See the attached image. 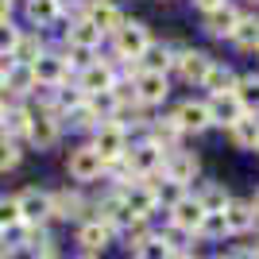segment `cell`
I'll return each instance as SVG.
<instances>
[{
	"instance_id": "6da1fadb",
	"label": "cell",
	"mask_w": 259,
	"mask_h": 259,
	"mask_svg": "<svg viewBox=\"0 0 259 259\" xmlns=\"http://www.w3.org/2000/svg\"><path fill=\"white\" fill-rule=\"evenodd\" d=\"M116 81H120L116 58H93V62H85V66L74 74V85L81 89L85 97H93V93H108Z\"/></svg>"
},
{
	"instance_id": "7a4b0ae2",
	"label": "cell",
	"mask_w": 259,
	"mask_h": 259,
	"mask_svg": "<svg viewBox=\"0 0 259 259\" xmlns=\"http://www.w3.org/2000/svg\"><path fill=\"white\" fill-rule=\"evenodd\" d=\"M147 43H151V31H147L143 20H124L112 31V54H116V62H136L147 51Z\"/></svg>"
},
{
	"instance_id": "3957f363",
	"label": "cell",
	"mask_w": 259,
	"mask_h": 259,
	"mask_svg": "<svg viewBox=\"0 0 259 259\" xmlns=\"http://www.w3.org/2000/svg\"><path fill=\"white\" fill-rule=\"evenodd\" d=\"M89 147L101 155V162L124 159V151H128V132L120 128L116 120H101L97 132H93V143H89Z\"/></svg>"
},
{
	"instance_id": "277c9868",
	"label": "cell",
	"mask_w": 259,
	"mask_h": 259,
	"mask_svg": "<svg viewBox=\"0 0 259 259\" xmlns=\"http://www.w3.org/2000/svg\"><path fill=\"white\" fill-rule=\"evenodd\" d=\"M124 162H128V170L136 178H151V174L162 170V147H155L151 140L143 143H128V151H124Z\"/></svg>"
},
{
	"instance_id": "5b68a950",
	"label": "cell",
	"mask_w": 259,
	"mask_h": 259,
	"mask_svg": "<svg viewBox=\"0 0 259 259\" xmlns=\"http://www.w3.org/2000/svg\"><path fill=\"white\" fill-rule=\"evenodd\" d=\"M16 205H20V221L23 225H47V221H51V190L27 186V190L16 194Z\"/></svg>"
},
{
	"instance_id": "8992f818",
	"label": "cell",
	"mask_w": 259,
	"mask_h": 259,
	"mask_svg": "<svg viewBox=\"0 0 259 259\" xmlns=\"http://www.w3.org/2000/svg\"><path fill=\"white\" fill-rule=\"evenodd\" d=\"M62 140V120L58 112H35L31 108V128H27V143L39 147V151H51Z\"/></svg>"
},
{
	"instance_id": "52a82bcc",
	"label": "cell",
	"mask_w": 259,
	"mask_h": 259,
	"mask_svg": "<svg viewBox=\"0 0 259 259\" xmlns=\"http://www.w3.org/2000/svg\"><path fill=\"white\" fill-rule=\"evenodd\" d=\"M89 201L81 197V190H51V221H85Z\"/></svg>"
},
{
	"instance_id": "ba28073f",
	"label": "cell",
	"mask_w": 259,
	"mask_h": 259,
	"mask_svg": "<svg viewBox=\"0 0 259 259\" xmlns=\"http://www.w3.org/2000/svg\"><path fill=\"white\" fill-rule=\"evenodd\" d=\"M209 66H213V58H209L205 51H194V47L174 51V70H178V77L190 81V85H201V81H205Z\"/></svg>"
},
{
	"instance_id": "9c48e42d",
	"label": "cell",
	"mask_w": 259,
	"mask_h": 259,
	"mask_svg": "<svg viewBox=\"0 0 259 259\" xmlns=\"http://www.w3.org/2000/svg\"><path fill=\"white\" fill-rule=\"evenodd\" d=\"M66 170H70V178H74V182H97L101 170H105V162H101V155L93 151L89 143H81V147H74V151H70Z\"/></svg>"
},
{
	"instance_id": "30bf717a",
	"label": "cell",
	"mask_w": 259,
	"mask_h": 259,
	"mask_svg": "<svg viewBox=\"0 0 259 259\" xmlns=\"http://www.w3.org/2000/svg\"><path fill=\"white\" fill-rule=\"evenodd\" d=\"M31 74H35V81H39V85H66V81H70V74H74V70H70V62H66L62 54L58 51H47L43 58H35L31 62Z\"/></svg>"
},
{
	"instance_id": "8fae6325",
	"label": "cell",
	"mask_w": 259,
	"mask_h": 259,
	"mask_svg": "<svg viewBox=\"0 0 259 259\" xmlns=\"http://www.w3.org/2000/svg\"><path fill=\"white\" fill-rule=\"evenodd\" d=\"M132 85H136V101L147 108L162 105L166 101V93H170V81H166V74H155V70H140V74L132 77Z\"/></svg>"
},
{
	"instance_id": "7c38bea8",
	"label": "cell",
	"mask_w": 259,
	"mask_h": 259,
	"mask_svg": "<svg viewBox=\"0 0 259 259\" xmlns=\"http://www.w3.org/2000/svg\"><path fill=\"white\" fill-rule=\"evenodd\" d=\"M112 240H116V228L101 225V221H93V217H85V221L77 225V244H81L85 255H101L105 248H112Z\"/></svg>"
},
{
	"instance_id": "4fadbf2b",
	"label": "cell",
	"mask_w": 259,
	"mask_h": 259,
	"mask_svg": "<svg viewBox=\"0 0 259 259\" xmlns=\"http://www.w3.org/2000/svg\"><path fill=\"white\" fill-rule=\"evenodd\" d=\"M162 178H166V182H178V186L194 182V178H197V155L182 151V147L166 151V155H162Z\"/></svg>"
},
{
	"instance_id": "5bb4252c",
	"label": "cell",
	"mask_w": 259,
	"mask_h": 259,
	"mask_svg": "<svg viewBox=\"0 0 259 259\" xmlns=\"http://www.w3.org/2000/svg\"><path fill=\"white\" fill-rule=\"evenodd\" d=\"M101 39H105V35H101L85 16H74V20L66 23V31H62V47H74V51H85V54L97 51Z\"/></svg>"
},
{
	"instance_id": "9a60e30c",
	"label": "cell",
	"mask_w": 259,
	"mask_h": 259,
	"mask_svg": "<svg viewBox=\"0 0 259 259\" xmlns=\"http://www.w3.org/2000/svg\"><path fill=\"white\" fill-rule=\"evenodd\" d=\"M81 16H85V20L93 23V27H97L101 35H112V31L120 27V23L128 20V16H124V12H120L116 4H112V0H85Z\"/></svg>"
},
{
	"instance_id": "2e32d148",
	"label": "cell",
	"mask_w": 259,
	"mask_h": 259,
	"mask_svg": "<svg viewBox=\"0 0 259 259\" xmlns=\"http://www.w3.org/2000/svg\"><path fill=\"white\" fill-rule=\"evenodd\" d=\"M120 197H124V205H128L132 217H147V221H151V213L159 209L155 190L143 182V178H136V182H128V186H120Z\"/></svg>"
},
{
	"instance_id": "e0dca14e",
	"label": "cell",
	"mask_w": 259,
	"mask_h": 259,
	"mask_svg": "<svg viewBox=\"0 0 259 259\" xmlns=\"http://www.w3.org/2000/svg\"><path fill=\"white\" fill-rule=\"evenodd\" d=\"M166 213H170V225L182 228V232H190V236H197V228H201V221H205V209L197 205V197H190V194H186L182 201H174Z\"/></svg>"
},
{
	"instance_id": "ac0fdd59",
	"label": "cell",
	"mask_w": 259,
	"mask_h": 259,
	"mask_svg": "<svg viewBox=\"0 0 259 259\" xmlns=\"http://www.w3.org/2000/svg\"><path fill=\"white\" fill-rule=\"evenodd\" d=\"M170 116L178 120V128H182V132H205V128H213V116H209L205 101H182Z\"/></svg>"
},
{
	"instance_id": "d6986e66",
	"label": "cell",
	"mask_w": 259,
	"mask_h": 259,
	"mask_svg": "<svg viewBox=\"0 0 259 259\" xmlns=\"http://www.w3.org/2000/svg\"><path fill=\"white\" fill-rule=\"evenodd\" d=\"M27 128H31V105L20 101V105H8L4 108V116H0V132L8 136V140H27Z\"/></svg>"
},
{
	"instance_id": "ffe728a7",
	"label": "cell",
	"mask_w": 259,
	"mask_h": 259,
	"mask_svg": "<svg viewBox=\"0 0 259 259\" xmlns=\"http://www.w3.org/2000/svg\"><path fill=\"white\" fill-rule=\"evenodd\" d=\"M147 140H151L155 147H162V155H166V151L178 147L182 128H178V120H174V116H159V120H151V128H147Z\"/></svg>"
},
{
	"instance_id": "44dd1931",
	"label": "cell",
	"mask_w": 259,
	"mask_h": 259,
	"mask_svg": "<svg viewBox=\"0 0 259 259\" xmlns=\"http://www.w3.org/2000/svg\"><path fill=\"white\" fill-rule=\"evenodd\" d=\"M236 20H240V12L232 8V4H221V8L205 12V35H213V39H232Z\"/></svg>"
},
{
	"instance_id": "7402d4cb",
	"label": "cell",
	"mask_w": 259,
	"mask_h": 259,
	"mask_svg": "<svg viewBox=\"0 0 259 259\" xmlns=\"http://www.w3.org/2000/svg\"><path fill=\"white\" fill-rule=\"evenodd\" d=\"M209 116H213V124H221V128H232L240 116H244V108H240V101L232 97V93H221V97H209Z\"/></svg>"
},
{
	"instance_id": "603a6c76",
	"label": "cell",
	"mask_w": 259,
	"mask_h": 259,
	"mask_svg": "<svg viewBox=\"0 0 259 259\" xmlns=\"http://www.w3.org/2000/svg\"><path fill=\"white\" fill-rule=\"evenodd\" d=\"M47 54V39L39 31H20V43H16V51H12V62L20 66H31L35 58H43Z\"/></svg>"
},
{
	"instance_id": "cb8c5ba5",
	"label": "cell",
	"mask_w": 259,
	"mask_h": 259,
	"mask_svg": "<svg viewBox=\"0 0 259 259\" xmlns=\"http://www.w3.org/2000/svg\"><path fill=\"white\" fill-rule=\"evenodd\" d=\"M225 225H228V236L255 228V209H251V201H228L225 205Z\"/></svg>"
},
{
	"instance_id": "d4e9b609",
	"label": "cell",
	"mask_w": 259,
	"mask_h": 259,
	"mask_svg": "<svg viewBox=\"0 0 259 259\" xmlns=\"http://www.w3.org/2000/svg\"><path fill=\"white\" fill-rule=\"evenodd\" d=\"M136 62L143 66V70H155V74H166V70H170L174 66V47H166V43H147V51L140 54V58H136Z\"/></svg>"
},
{
	"instance_id": "484cf974",
	"label": "cell",
	"mask_w": 259,
	"mask_h": 259,
	"mask_svg": "<svg viewBox=\"0 0 259 259\" xmlns=\"http://www.w3.org/2000/svg\"><path fill=\"white\" fill-rule=\"evenodd\" d=\"M39 85V81H35V74H31V66H12L8 70V81H4V93H12V97L16 101H27L31 97V89Z\"/></svg>"
},
{
	"instance_id": "4316f807",
	"label": "cell",
	"mask_w": 259,
	"mask_h": 259,
	"mask_svg": "<svg viewBox=\"0 0 259 259\" xmlns=\"http://www.w3.org/2000/svg\"><path fill=\"white\" fill-rule=\"evenodd\" d=\"M228 136H232V143H236V147L255 151V147H259V116H248V112H244V116L228 128Z\"/></svg>"
},
{
	"instance_id": "83f0119b",
	"label": "cell",
	"mask_w": 259,
	"mask_h": 259,
	"mask_svg": "<svg viewBox=\"0 0 259 259\" xmlns=\"http://www.w3.org/2000/svg\"><path fill=\"white\" fill-rule=\"evenodd\" d=\"M23 12H27L31 31H39V27H51V23L62 20V16H58V8H54V0H23Z\"/></svg>"
},
{
	"instance_id": "f1b7e54d",
	"label": "cell",
	"mask_w": 259,
	"mask_h": 259,
	"mask_svg": "<svg viewBox=\"0 0 259 259\" xmlns=\"http://www.w3.org/2000/svg\"><path fill=\"white\" fill-rule=\"evenodd\" d=\"M236 81H240V77L232 74V66H221V62H213L201 85L209 89V97H221V93H232V89H236Z\"/></svg>"
},
{
	"instance_id": "f546056e",
	"label": "cell",
	"mask_w": 259,
	"mask_h": 259,
	"mask_svg": "<svg viewBox=\"0 0 259 259\" xmlns=\"http://www.w3.org/2000/svg\"><path fill=\"white\" fill-rule=\"evenodd\" d=\"M62 128H70V132H97V124H101V116L93 112V105H77V108H70V112H62Z\"/></svg>"
},
{
	"instance_id": "4dcf8cb0",
	"label": "cell",
	"mask_w": 259,
	"mask_h": 259,
	"mask_svg": "<svg viewBox=\"0 0 259 259\" xmlns=\"http://www.w3.org/2000/svg\"><path fill=\"white\" fill-rule=\"evenodd\" d=\"M232 43L240 51H259V16H240L232 27Z\"/></svg>"
},
{
	"instance_id": "1f68e13d",
	"label": "cell",
	"mask_w": 259,
	"mask_h": 259,
	"mask_svg": "<svg viewBox=\"0 0 259 259\" xmlns=\"http://www.w3.org/2000/svg\"><path fill=\"white\" fill-rule=\"evenodd\" d=\"M232 97L240 101V108L248 112V116H259V77H240L236 89H232Z\"/></svg>"
},
{
	"instance_id": "d6a6232c",
	"label": "cell",
	"mask_w": 259,
	"mask_h": 259,
	"mask_svg": "<svg viewBox=\"0 0 259 259\" xmlns=\"http://www.w3.org/2000/svg\"><path fill=\"white\" fill-rule=\"evenodd\" d=\"M194 197H197V205L205 209V213H225V205L232 201V197H228V190H225V186H217V182H205Z\"/></svg>"
},
{
	"instance_id": "836d02e7",
	"label": "cell",
	"mask_w": 259,
	"mask_h": 259,
	"mask_svg": "<svg viewBox=\"0 0 259 259\" xmlns=\"http://www.w3.org/2000/svg\"><path fill=\"white\" fill-rule=\"evenodd\" d=\"M136 259H174V248H170V244H162V240L151 232V236L136 248Z\"/></svg>"
},
{
	"instance_id": "e575fe53",
	"label": "cell",
	"mask_w": 259,
	"mask_h": 259,
	"mask_svg": "<svg viewBox=\"0 0 259 259\" xmlns=\"http://www.w3.org/2000/svg\"><path fill=\"white\" fill-rule=\"evenodd\" d=\"M197 236H201V240H225L228 236L225 213H205V221H201V228H197Z\"/></svg>"
},
{
	"instance_id": "d590c367",
	"label": "cell",
	"mask_w": 259,
	"mask_h": 259,
	"mask_svg": "<svg viewBox=\"0 0 259 259\" xmlns=\"http://www.w3.org/2000/svg\"><path fill=\"white\" fill-rule=\"evenodd\" d=\"M85 93H81V89L77 85H70V81H66V85H58V116H62V112H70V108H77V105H85Z\"/></svg>"
},
{
	"instance_id": "8d00e7d4",
	"label": "cell",
	"mask_w": 259,
	"mask_h": 259,
	"mask_svg": "<svg viewBox=\"0 0 259 259\" xmlns=\"http://www.w3.org/2000/svg\"><path fill=\"white\" fill-rule=\"evenodd\" d=\"M20 31L23 27H16V23H0V58H12V51H16V43H20Z\"/></svg>"
},
{
	"instance_id": "74e56055",
	"label": "cell",
	"mask_w": 259,
	"mask_h": 259,
	"mask_svg": "<svg viewBox=\"0 0 259 259\" xmlns=\"http://www.w3.org/2000/svg\"><path fill=\"white\" fill-rule=\"evenodd\" d=\"M16 16V0H0V23H8Z\"/></svg>"
},
{
	"instance_id": "f35d334b",
	"label": "cell",
	"mask_w": 259,
	"mask_h": 259,
	"mask_svg": "<svg viewBox=\"0 0 259 259\" xmlns=\"http://www.w3.org/2000/svg\"><path fill=\"white\" fill-rule=\"evenodd\" d=\"M221 4H228V0H194V8H201V12H213Z\"/></svg>"
},
{
	"instance_id": "ab89813d",
	"label": "cell",
	"mask_w": 259,
	"mask_h": 259,
	"mask_svg": "<svg viewBox=\"0 0 259 259\" xmlns=\"http://www.w3.org/2000/svg\"><path fill=\"white\" fill-rule=\"evenodd\" d=\"M228 259H259V251L255 248H240V251H232Z\"/></svg>"
},
{
	"instance_id": "60d3db41",
	"label": "cell",
	"mask_w": 259,
	"mask_h": 259,
	"mask_svg": "<svg viewBox=\"0 0 259 259\" xmlns=\"http://www.w3.org/2000/svg\"><path fill=\"white\" fill-rule=\"evenodd\" d=\"M251 209H255V225H259V190H255V197H251Z\"/></svg>"
},
{
	"instance_id": "b9f144b4",
	"label": "cell",
	"mask_w": 259,
	"mask_h": 259,
	"mask_svg": "<svg viewBox=\"0 0 259 259\" xmlns=\"http://www.w3.org/2000/svg\"><path fill=\"white\" fill-rule=\"evenodd\" d=\"M174 259H194V255H190V251H174Z\"/></svg>"
},
{
	"instance_id": "7bdbcfd3",
	"label": "cell",
	"mask_w": 259,
	"mask_h": 259,
	"mask_svg": "<svg viewBox=\"0 0 259 259\" xmlns=\"http://www.w3.org/2000/svg\"><path fill=\"white\" fill-rule=\"evenodd\" d=\"M35 259H58V255H54V251H51V255H35Z\"/></svg>"
},
{
	"instance_id": "ee69618b",
	"label": "cell",
	"mask_w": 259,
	"mask_h": 259,
	"mask_svg": "<svg viewBox=\"0 0 259 259\" xmlns=\"http://www.w3.org/2000/svg\"><path fill=\"white\" fill-rule=\"evenodd\" d=\"M77 259H101V255H77Z\"/></svg>"
},
{
	"instance_id": "f6af8a7d",
	"label": "cell",
	"mask_w": 259,
	"mask_h": 259,
	"mask_svg": "<svg viewBox=\"0 0 259 259\" xmlns=\"http://www.w3.org/2000/svg\"><path fill=\"white\" fill-rule=\"evenodd\" d=\"M217 259H228V255H217Z\"/></svg>"
},
{
	"instance_id": "bcb514c9",
	"label": "cell",
	"mask_w": 259,
	"mask_h": 259,
	"mask_svg": "<svg viewBox=\"0 0 259 259\" xmlns=\"http://www.w3.org/2000/svg\"><path fill=\"white\" fill-rule=\"evenodd\" d=\"M255 228H259V225H255ZM255 251H259V244H255Z\"/></svg>"
},
{
	"instance_id": "7dc6e473",
	"label": "cell",
	"mask_w": 259,
	"mask_h": 259,
	"mask_svg": "<svg viewBox=\"0 0 259 259\" xmlns=\"http://www.w3.org/2000/svg\"><path fill=\"white\" fill-rule=\"evenodd\" d=\"M251 4H259V0H251Z\"/></svg>"
},
{
	"instance_id": "c3c4849f",
	"label": "cell",
	"mask_w": 259,
	"mask_h": 259,
	"mask_svg": "<svg viewBox=\"0 0 259 259\" xmlns=\"http://www.w3.org/2000/svg\"><path fill=\"white\" fill-rule=\"evenodd\" d=\"M255 151H259V147H255Z\"/></svg>"
}]
</instances>
